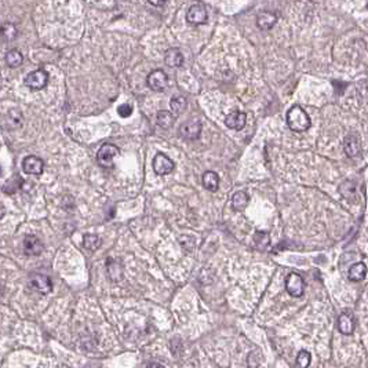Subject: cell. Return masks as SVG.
I'll return each mask as SVG.
<instances>
[{"label":"cell","mask_w":368,"mask_h":368,"mask_svg":"<svg viewBox=\"0 0 368 368\" xmlns=\"http://www.w3.org/2000/svg\"><path fill=\"white\" fill-rule=\"evenodd\" d=\"M287 124L295 133H303L310 127V117L303 108L295 105L287 112Z\"/></svg>","instance_id":"1"},{"label":"cell","mask_w":368,"mask_h":368,"mask_svg":"<svg viewBox=\"0 0 368 368\" xmlns=\"http://www.w3.org/2000/svg\"><path fill=\"white\" fill-rule=\"evenodd\" d=\"M120 150L113 143H104L97 153L98 164L104 168H111L113 165V160L119 156Z\"/></svg>","instance_id":"2"},{"label":"cell","mask_w":368,"mask_h":368,"mask_svg":"<svg viewBox=\"0 0 368 368\" xmlns=\"http://www.w3.org/2000/svg\"><path fill=\"white\" fill-rule=\"evenodd\" d=\"M47 83H48V73L45 69H38V70L30 72L23 80V84L32 91L43 90L46 89Z\"/></svg>","instance_id":"3"},{"label":"cell","mask_w":368,"mask_h":368,"mask_svg":"<svg viewBox=\"0 0 368 368\" xmlns=\"http://www.w3.org/2000/svg\"><path fill=\"white\" fill-rule=\"evenodd\" d=\"M286 290L294 298H299L305 290V281L298 273H290L286 277Z\"/></svg>","instance_id":"4"},{"label":"cell","mask_w":368,"mask_h":368,"mask_svg":"<svg viewBox=\"0 0 368 368\" xmlns=\"http://www.w3.org/2000/svg\"><path fill=\"white\" fill-rule=\"evenodd\" d=\"M146 83H148L150 90L160 92V91L165 90V87L168 84V77L165 75L164 70L156 69V70H152L149 75H148Z\"/></svg>","instance_id":"5"},{"label":"cell","mask_w":368,"mask_h":368,"mask_svg":"<svg viewBox=\"0 0 368 368\" xmlns=\"http://www.w3.org/2000/svg\"><path fill=\"white\" fill-rule=\"evenodd\" d=\"M202 134V123L199 120L185 121L180 127V136L186 141H196Z\"/></svg>","instance_id":"6"},{"label":"cell","mask_w":368,"mask_h":368,"mask_svg":"<svg viewBox=\"0 0 368 368\" xmlns=\"http://www.w3.org/2000/svg\"><path fill=\"white\" fill-rule=\"evenodd\" d=\"M207 18H208L207 10L200 3L190 6L186 13V21L190 25H203L207 23Z\"/></svg>","instance_id":"7"},{"label":"cell","mask_w":368,"mask_h":368,"mask_svg":"<svg viewBox=\"0 0 368 368\" xmlns=\"http://www.w3.org/2000/svg\"><path fill=\"white\" fill-rule=\"evenodd\" d=\"M174 168H175L174 161L168 156H165L164 153H158L153 159V170L158 175H167L173 173Z\"/></svg>","instance_id":"8"},{"label":"cell","mask_w":368,"mask_h":368,"mask_svg":"<svg viewBox=\"0 0 368 368\" xmlns=\"http://www.w3.org/2000/svg\"><path fill=\"white\" fill-rule=\"evenodd\" d=\"M23 170L29 175H40L45 170V163L38 156H26L23 161Z\"/></svg>","instance_id":"9"},{"label":"cell","mask_w":368,"mask_h":368,"mask_svg":"<svg viewBox=\"0 0 368 368\" xmlns=\"http://www.w3.org/2000/svg\"><path fill=\"white\" fill-rule=\"evenodd\" d=\"M246 123H247V115L240 112V111H233L225 117L226 127H229L230 130H236V131L243 130Z\"/></svg>","instance_id":"10"},{"label":"cell","mask_w":368,"mask_h":368,"mask_svg":"<svg viewBox=\"0 0 368 368\" xmlns=\"http://www.w3.org/2000/svg\"><path fill=\"white\" fill-rule=\"evenodd\" d=\"M344 150H345L346 156L350 159L360 158L361 155V145L360 139L353 134L347 136L344 141Z\"/></svg>","instance_id":"11"},{"label":"cell","mask_w":368,"mask_h":368,"mask_svg":"<svg viewBox=\"0 0 368 368\" xmlns=\"http://www.w3.org/2000/svg\"><path fill=\"white\" fill-rule=\"evenodd\" d=\"M23 253L29 256L40 255L43 253V243L36 236L28 234L23 239Z\"/></svg>","instance_id":"12"},{"label":"cell","mask_w":368,"mask_h":368,"mask_svg":"<svg viewBox=\"0 0 368 368\" xmlns=\"http://www.w3.org/2000/svg\"><path fill=\"white\" fill-rule=\"evenodd\" d=\"M32 286L35 287L40 294H48L53 291L51 278L46 275H35L32 277Z\"/></svg>","instance_id":"13"},{"label":"cell","mask_w":368,"mask_h":368,"mask_svg":"<svg viewBox=\"0 0 368 368\" xmlns=\"http://www.w3.org/2000/svg\"><path fill=\"white\" fill-rule=\"evenodd\" d=\"M276 23H277V17L275 13H271V11H261L256 17V25L259 29L262 30L272 29Z\"/></svg>","instance_id":"14"},{"label":"cell","mask_w":368,"mask_h":368,"mask_svg":"<svg viewBox=\"0 0 368 368\" xmlns=\"http://www.w3.org/2000/svg\"><path fill=\"white\" fill-rule=\"evenodd\" d=\"M164 62L167 67L170 68H180L184 64V55L178 48H168L165 51Z\"/></svg>","instance_id":"15"},{"label":"cell","mask_w":368,"mask_h":368,"mask_svg":"<svg viewBox=\"0 0 368 368\" xmlns=\"http://www.w3.org/2000/svg\"><path fill=\"white\" fill-rule=\"evenodd\" d=\"M339 193L349 202H354L357 199V185L353 181H345L339 185Z\"/></svg>","instance_id":"16"},{"label":"cell","mask_w":368,"mask_h":368,"mask_svg":"<svg viewBox=\"0 0 368 368\" xmlns=\"http://www.w3.org/2000/svg\"><path fill=\"white\" fill-rule=\"evenodd\" d=\"M367 276V266L366 263L357 262L350 266V269L347 272V277L350 281H361Z\"/></svg>","instance_id":"17"},{"label":"cell","mask_w":368,"mask_h":368,"mask_svg":"<svg viewBox=\"0 0 368 368\" xmlns=\"http://www.w3.org/2000/svg\"><path fill=\"white\" fill-rule=\"evenodd\" d=\"M338 330L344 335H352L354 331V322L352 316L347 313H342L338 317Z\"/></svg>","instance_id":"18"},{"label":"cell","mask_w":368,"mask_h":368,"mask_svg":"<svg viewBox=\"0 0 368 368\" xmlns=\"http://www.w3.org/2000/svg\"><path fill=\"white\" fill-rule=\"evenodd\" d=\"M106 269H108L109 277L112 278L113 281H119L123 276V266H121L120 261H117V259H108Z\"/></svg>","instance_id":"19"},{"label":"cell","mask_w":368,"mask_h":368,"mask_svg":"<svg viewBox=\"0 0 368 368\" xmlns=\"http://www.w3.org/2000/svg\"><path fill=\"white\" fill-rule=\"evenodd\" d=\"M203 186L210 192H215L219 188V177L214 171H206L203 174Z\"/></svg>","instance_id":"20"},{"label":"cell","mask_w":368,"mask_h":368,"mask_svg":"<svg viewBox=\"0 0 368 368\" xmlns=\"http://www.w3.org/2000/svg\"><path fill=\"white\" fill-rule=\"evenodd\" d=\"M250 197L246 192L239 190L232 196V207L234 211H244L247 207Z\"/></svg>","instance_id":"21"},{"label":"cell","mask_w":368,"mask_h":368,"mask_svg":"<svg viewBox=\"0 0 368 368\" xmlns=\"http://www.w3.org/2000/svg\"><path fill=\"white\" fill-rule=\"evenodd\" d=\"M188 106V102H186V98L184 95H174L171 98V102H170V108L173 111L174 116H180L181 113L184 112Z\"/></svg>","instance_id":"22"},{"label":"cell","mask_w":368,"mask_h":368,"mask_svg":"<svg viewBox=\"0 0 368 368\" xmlns=\"http://www.w3.org/2000/svg\"><path fill=\"white\" fill-rule=\"evenodd\" d=\"M175 116L170 111H159L158 112V124L164 130H168L174 126Z\"/></svg>","instance_id":"23"},{"label":"cell","mask_w":368,"mask_h":368,"mask_svg":"<svg viewBox=\"0 0 368 368\" xmlns=\"http://www.w3.org/2000/svg\"><path fill=\"white\" fill-rule=\"evenodd\" d=\"M23 62V53H20L17 48H13V50H10V51L6 54V64H7L10 68H18Z\"/></svg>","instance_id":"24"},{"label":"cell","mask_w":368,"mask_h":368,"mask_svg":"<svg viewBox=\"0 0 368 368\" xmlns=\"http://www.w3.org/2000/svg\"><path fill=\"white\" fill-rule=\"evenodd\" d=\"M18 35V30L15 28L14 23H4L0 25V36L4 39V40H14Z\"/></svg>","instance_id":"25"},{"label":"cell","mask_w":368,"mask_h":368,"mask_svg":"<svg viewBox=\"0 0 368 368\" xmlns=\"http://www.w3.org/2000/svg\"><path fill=\"white\" fill-rule=\"evenodd\" d=\"M23 116L20 113V111H17V109H13V111H10L7 116V126L10 128H20L23 126Z\"/></svg>","instance_id":"26"},{"label":"cell","mask_w":368,"mask_h":368,"mask_svg":"<svg viewBox=\"0 0 368 368\" xmlns=\"http://www.w3.org/2000/svg\"><path fill=\"white\" fill-rule=\"evenodd\" d=\"M254 243L258 250H268L269 246H271V237L266 232H256L255 236H254Z\"/></svg>","instance_id":"27"},{"label":"cell","mask_w":368,"mask_h":368,"mask_svg":"<svg viewBox=\"0 0 368 368\" xmlns=\"http://www.w3.org/2000/svg\"><path fill=\"white\" fill-rule=\"evenodd\" d=\"M83 246L90 250V251H95L99 246H101V239L97 234H84L83 237Z\"/></svg>","instance_id":"28"},{"label":"cell","mask_w":368,"mask_h":368,"mask_svg":"<svg viewBox=\"0 0 368 368\" xmlns=\"http://www.w3.org/2000/svg\"><path fill=\"white\" fill-rule=\"evenodd\" d=\"M312 360V356L308 350H300L297 357V368H308Z\"/></svg>","instance_id":"29"},{"label":"cell","mask_w":368,"mask_h":368,"mask_svg":"<svg viewBox=\"0 0 368 368\" xmlns=\"http://www.w3.org/2000/svg\"><path fill=\"white\" fill-rule=\"evenodd\" d=\"M248 367L250 368H258V366L261 364V353L258 350H254L251 352L247 359Z\"/></svg>","instance_id":"30"},{"label":"cell","mask_w":368,"mask_h":368,"mask_svg":"<svg viewBox=\"0 0 368 368\" xmlns=\"http://www.w3.org/2000/svg\"><path fill=\"white\" fill-rule=\"evenodd\" d=\"M117 112L121 117H130L133 115V106L128 105V104H123L117 108Z\"/></svg>","instance_id":"31"},{"label":"cell","mask_w":368,"mask_h":368,"mask_svg":"<svg viewBox=\"0 0 368 368\" xmlns=\"http://www.w3.org/2000/svg\"><path fill=\"white\" fill-rule=\"evenodd\" d=\"M148 1L155 7H163L168 0H148Z\"/></svg>","instance_id":"32"},{"label":"cell","mask_w":368,"mask_h":368,"mask_svg":"<svg viewBox=\"0 0 368 368\" xmlns=\"http://www.w3.org/2000/svg\"><path fill=\"white\" fill-rule=\"evenodd\" d=\"M148 368H164L161 364H159V363H152L148 366Z\"/></svg>","instance_id":"33"},{"label":"cell","mask_w":368,"mask_h":368,"mask_svg":"<svg viewBox=\"0 0 368 368\" xmlns=\"http://www.w3.org/2000/svg\"><path fill=\"white\" fill-rule=\"evenodd\" d=\"M4 212H6V210H4V206H3V204H0V219L4 217Z\"/></svg>","instance_id":"34"},{"label":"cell","mask_w":368,"mask_h":368,"mask_svg":"<svg viewBox=\"0 0 368 368\" xmlns=\"http://www.w3.org/2000/svg\"><path fill=\"white\" fill-rule=\"evenodd\" d=\"M0 174H1V167H0Z\"/></svg>","instance_id":"35"},{"label":"cell","mask_w":368,"mask_h":368,"mask_svg":"<svg viewBox=\"0 0 368 368\" xmlns=\"http://www.w3.org/2000/svg\"><path fill=\"white\" fill-rule=\"evenodd\" d=\"M367 7H368V4H367Z\"/></svg>","instance_id":"36"}]
</instances>
